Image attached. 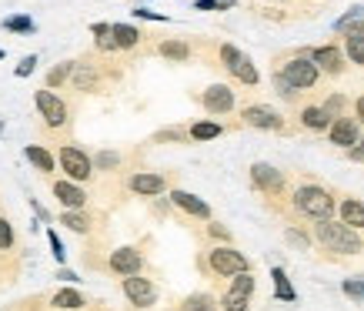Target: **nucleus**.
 <instances>
[{
    "instance_id": "nucleus-1",
    "label": "nucleus",
    "mask_w": 364,
    "mask_h": 311,
    "mask_svg": "<svg viewBox=\"0 0 364 311\" xmlns=\"http://www.w3.org/2000/svg\"><path fill=\"white\" fill-rule=\"evenodd\" d=\"M314 241L325 248V251L331 254H341V258H354V254L364 251V238L361 231H354V228H347V224H341V221H318L314 224Z\"/></svg>"
},
{
    "instance_id": "nucleus-2",
    "label": "nucleus",
    "mask_w": 364,
    "mask_h": 311,
    "mask_svg": "<svg viewBox=\"0 0 364 311\" xmlns=\"http://www.w3.org/2000/svg\"><path fill=\"white\" fill-rule=\"evenodd\" d=\"M291 208L318 224V221H331V214L338 211V201L321 184H298L294 195H291Z\"/></svg>"
},
{
    "instance_id": "nucleus-3",
    "label": "nucleus",
    "mask_w": 364,
    "mask_h": 311,
    "mask_svg": "<svg viewBox=\"0 0 364 311\" xmlns=\"http://www.w3.org/2000/svg\"><path fill=\"white\" fill-rule=\"evenodd\" d=\"M277 74L288 80L298 94H301V91H311V87H318V80H321V71H318V64L311 60V51H298V54H291V57L281 64Z\"/></svg>"
},
{
    "instance_id": "nucleus-4",
    "label": "nucleus",
    "mask_w": 364,
    "mask_h": 311,
    "mask_svg": "<svg viewBox=\"0 0 364 311\" xmlns=\"http://www.w3.org/2000/svg\"><path fill=\"white\" fill-rule=\"evenodd\" d=\"M208 268H211L217 278H237V274L251 272V261L237 251L234 245H217L208 251Z\"/></svg>"
},
{
    "instance_id": "nucleus-5",
    "label": "nucleus",
    "mask_w": 364,
    "mask_h": 311,
    "mask_svg": "<svg viewBox=\"0 0 364 311\" xmlns=\"http://www.w3.org/2000/svg\"><path fill=\"white\" fill-rule=\"evenodd\" d=\"M60 168H64V175H67V181H91V175H94V161L84 154L80 148H74V144H64L60 148Z\"/></svg>"
},
{
    "instance_id": "nucleus-6",
    "label": "nucleus",
    "mask_w": 364,
    "mask_h": 311,
    "mask_svg": "<svg viewBox=\"0 0 364 311\" xmlns=\"http://www.w3.org/2000/svg\"><path fill=\"white\" fill-rule=\"evenodd\" d=\"M251 298H254V274L244 272L230 281V288L221 298V311H248Z\"/></svg>"
},
{
    "instance_id": "nucleus-7",
    "label": "nucleus",
    "mask_w": 364,
    "mask_h": 311,
    "mask_svg": "<svg viewBox=\"0 0 364 311\" xmlns=\"http://www.w3.org/2000/svg\"><path fill=\"white\" fill-rule=\"evenodd\" d=\"M120 292H124V298H127L134 308H151V305H157V288H154L151 278L131 274V278L120 281Z\"/></svg>"
},
{
    "instance_id": "nucleus-8",
    "label": "nucleus",
    "mask_w": 364,
    "mask_h": 311,
    "mask_svg": "<svg viewBox=\"0 0 364 311\" xmlns=\"http://www.w3.org/2000/svg\"><path fill=\"white\" fill-rule=\"evenodd\" d=\"M241 121L248 127H254V131H284V117L277 114L274 107H268V104H248L241 111Z\"/></svg>"
},
{
    "instance_id": "nucleus-9",
    "label": "nucleus",
    "mask_w": 364,
    "mask_h": 311,
    "mask_svg": "<svg viewBox=\"0 0 364 311\" xmlns=\"http://www.w3.org/2000/svg\"><path fill=\"white\" fill-rule=\"evenodd\" d=\"M327 141H331L334 148H341V151H351V148L361 141V124H358V117H351V114L334 117V124H331V131H327Z\"/></svg>"
},
{
    "instance_id": "nucleus-10",
    "label": "nucleus",
    "mask_w": 364,
    "mask_h": 311,
    "mask_svg": "<svg viewBox=\"0 0 364 311\" xmlns=\"http://www.w3.org/2000/svg\"><path fill=\"white\" fill-rule=\"evenodd\" d=\"M251 184H254L261 195H281V191H284V175H281L274 164L257 161V164H251Z\"/></svg>"
},
{
    "instance_id": "nucleus-11",
    "label": "nucleus",
    "mask_w": 364,
    "mask_h": 311,
    "mask_svg": "<svg viewBox=\"0 0 364 311\" xmlns=\"http://www.w3.org/2000/svg\"><path fill=\"white\" fill-rule=\"evenodd\" d=\"M311 60L318 64V71L327 74V78H341L345 74V51L334 47V44H325V47H314L311 51Z\"/></svg>"
},
{
    "instance_id": "nucleus-12",
    "label": "nucleus",
    "mask_w": 364,
    "mask_h": 311,
    "mask_svg": "<svg viewBox=\"0 0 364 311\" xmlns=\"http://www.w3.org/2000/svg\"><path fill=\"white\" fill-rule=\"evenodd\" d=\"M201 104H204V111L214 117H221V114H230L234 111V91H230L228 84H211L204 94H201Z\"/></svg>"
},
{
    "instance_id": "nucleus-13",
    "label": "nucleus",
    "mask_w": 364,
    "mask_h": 311,
    "mask_svg": "<svg viewBox=\"0 0 364 311\" xmlns=\"http://www.w3.org/2000/svg\"><path fill=\"white\" fill-rule=\"evenodd\" d=\"M37 111H40V117L51 124V127H64L67 124V104L54 94V91H37Z\"/></svg>"
},
{
    "instance_id": "nucleus-14",
    "label": "nucleus",
    "mask_w": 364,
    "mask_h": 311,
    "mask_svg": "<svg viewBox=\"0 0 364 311\" xmlns=\"http://www.w3.org/2000/svg\"><path fill=\"white\" fill-rule=\"evenodd\" d=\"M127 188L140 197H157V195H164L171 184H167V177L157 175V171H137V175H131Z\"/></svg>"
},
{
    "instance_id": "nucleus-15",
    "label": "nucleus",
    "mask_w": 364,
    "mask_h": 311,
    "mask_svg": "<svg viewBox=\"0 0 364 311\" xmlns=\"http://www.w3.org/2000/svg\"><path fill=\"white\" fill-rule=\"evenodd\" d=\"M111 272H117L120 278H131V274H140V268H144V258H140V251L137 248H117L114 254H111Z\"/></svg>"
},
{
    "instance_id": "nucleus-16",
    "label": "nucleus",
    "mask_w": 364,
    "mask_h": 311,
    "mask_svg": "<svg viewBox=\"0 0 364 311\" xmlns=\"http://www.w3.org/2000/svg\"><path fill=\"white\" fill-rule=\"evenodd\" d=\"M54 195H57V201L67 208V211H80V208H84V201H87L84 188L74 184V181H54Z\"/></svg>"
},
{
    "instance_id": "nucleus-17",
    "label": "nucleus",
    "mask_w": 364,
    "mask_h": 311,
    "mask_svg": "<svg viewBox=\"0 0 364 311\" xmlns=\"http://www.w3.org/2000/svg\"><path fill=\"white\" fill-rule=\"evenodd\" d=\"M338 221L354 228V231H364V201H358V197L338 201Z\"/></svg>"
},
{
    "instance_id": "nucleus-18",
    "label": "nucleus",
    "mask_w": 364,
    "mask_h": 311,
    "mask_svg": "<svg viewBox=\"0 0 364 311\" xmlns=\"http://www.w3.org/2000/svg\"><path fill=\"white\" fill-rule=\"evenodd\" d=\"M171 201L181 208L184 214H191V217H201V221H211V208L201 201L197 195H191V191H171Z\"/></svg>"
},
{
    "instance_id": "nucleus-19",
    "label": "nucleus",
    "mask_w": 364,
    "mask_h": 311,
    "mask_svg": "<svg viewBox=\"0 0 364 311\" xmlns=\"http://www.w3.org/2000/svg\"><path fill=\"white\" fill-rule=\"evenodd\" d=\"M331 124H334V117L325 111V104H307L301 111V127L304 131H331Z\"/></svg>"
},
{
    "instance_id": "nucleus-20",
    "label": "nucleus",
    "mask_w": 364,
    "mask_h": 311,
    "mask_svg": "<svg viewBox=\"0 0 364 311\" xmlns=\"http://www.w3.org/2000/svg\"><path fill=\"white\" fill-rule=\"evenodd\" d=\"M111 34H114V40H117V51H120V47H124V51H127V47H137L140 37H144L131 24H111Z\"/></svg>"
},
{
    "instance_id": "nucleus-21",
    "label": "nucleus",
    "mask_w": 364,
    "mask_h": 311,
    "mask_svg": "<svg viewBox=\"0 0 364 311\" xmlns=\"http://www.w3.org/2000/svg\"><path fill=\"white\" fill-rule=\"evenodd\" d=\"M188 134H191V141H214V137L224 134V124H217V121H197V124H191L188 127Z\"/></svg>"
},
{
    "instance_id": "nucleus-22",
    "label": "nucleus",
    "mask_w": 364,
    "mask_h": 311,
    "mask_svg": "<svg viewBox=\"0 0 364 311\" xmlns=\"http://www.w3.org/2000/svg\"><path fill=\"white\" fill-rule=\"evenodd\" d=\"M181 311H221V305H217V298L208 292H194L184 298V305H181Z\"/></svg>"
},
{
    "instance_id": "nucleus-23",
    "label": "nucleus",
    "mask_w": 364,
    "mask_h": 311,
    "mask_svg": "<svg viewBox=\"0 0 364 311\" xmlns=\"http://www.w3.org/2000/svg\"><path fill=\"white\" fill-rule=\"evenodd\" d=\"M157 54L167 57V60L184 64V60H191V44H184V40H164V44L157 47Z\"/></svg>"
},
{
    "instance_id": "nucleus-24",
    "label": "nucleus",
    "mask_w": 364,
    "mask_h": 311,
    "mask_svg": "<svg viewBox=\"0 0 364 311\" xmlns=\"http://www.w3.org/2000/svg\"><path fill=\"white\" fill-rule=\"evenodd\" d=\"M271 278H274V294H277L281 301L294 305V301H298V292L291 288V281H288V274H284V268H271Z\"/></svg>"
},
{
    "instance_id": "nucleus-25",
    "label": "nucleus",
    "mask_w": 364,
    "mask_h": 311,
    "mask_svg": "<svg viewBox=\"0 0 364 311\" xmlns=\"http://www.w3.org/2000/svg\"><path fill=\"white\" fill-rule=\"evenodd\" d=\"M345 57L364 67V34H345Z\"/></svg>"
},
{
    "instance_id": "nucleus-26",
    "label": "nucleus",
    "mask_w": 364,
    "mask_h": 311,
    "mask_svg": "<svg viewBox=\"0 0 364 311\" xmlns=\"http://www.w3.org/2000/svg\"><path fill=\"white\" fill-rule=\"evenodd\" d=\"M24 154H27V161H30V164H34L37 171H44V175H51V171H54V157L47 154V151H44L40 144H30V148H27Z\"/></svg>"
},
{
    "instance_id": "nucleus-27",
    "label": "nucleus",
    "mask_w": 364,
    "mask_h": 311,
    "mask_svg": "<svg viewBox=\"0 0 364 311\" xmlns=\"http://www.w3.org/2000/svg\"><path fill=\"white\" fill-rule=\"evenodd\" d=\"M54 308H64V311H77V308H84V294L74 292V288H64V292L54 294Z\"/></svg>"
},
{
    "instance_id": "nucleus-28",
    "label": "nucleus",
    "mask_w": 364,
    "mask_h": 311,
    "mask_svg": "<svg viewBox=\"0 0 364 311\" xmlns=\"http://www.w3.org/2000/svg\"><path fill=\"white\" fill-rule=\"evenodd\" d=\"M60 224H67V228L77 231V234L91 231V217H87V214H80V211H64V214H60Z\"/></svg>"
},
{
    "instance_id": "nucleus-29",
    "label": "nucleus",
    "mask_w": 364,
    "mask_h": 311,
    "mask_svg": "<svg viewBox=\"0 0 364 311\" xmlns=\"http://www.w3.org/2000/svg\"><path fill=\"white\" fill-rule=\"evenodd\" d=\"M217 57H221V67H228L230 74H234V67L244 60V54L234 47V44H221V51H217Z\"/></svg>"
},
{
    "instance_id": "nucleus-30",
    "label": "nucleus",
    "mask_w": 364,
    "mask_h": 311,
    "mask_svg": "<svg viewBox=\"0 0 364 311\" xmlns=\"http://www.w3.org/2000/svg\"><path fill=\"white\" fill-rule=\"evenodd\" d=\"M234 78L241 80V84H248V87H254V84H257V71H254V64H251V57L248 54H244V60H241V64H237V67H234Z\"/></svg>"
},
{
    "instance_id": "nucleus-31",
    "label": "nucleus",
    "mask_w": 364,
    "mask_h": 311,
    "mask_svg": "<svg viewBox=\"0 0 364 311\" xmlns=\"http://www.w3.org/2000/svg\"><path fill=\"white\" fill-rule=\"evenodd\" d=\"M74 84H77V87H80V91H91V87H94V84H97V74H94V71H91V67H84V64H77V67H74Z\"/></svg>"
},
{
    "instance_id": "nucleus-32",
    "label": "nucleus",
    "mask_w": 364,
    "mask_h": 311,
    "mask_svg": "<svg viewBox=\"0 0 364 311\" xmlns=\"http://www.w3.org/2000/svg\"><path fill=\"white\" fill-rule=\"evenodd\" d=\"M284 238H288V245L301 248V251H307V248H311V241H314V234L301 231V228H288V231H284Z\"/></svg>"
},
{
    "instance_id": "nucleus-33",
    "label": "nucleus",
    "mask_w": 364,
    "mask_h": 311,
    "mask_svg": "<svg viewBox=\"0 0 364 311\" xmlns=\"http://www.w3.org/2000/svg\"><path fill=\"white\" fill-rule=\"evenodd\" d=\"M341 292H345L351 301H364V278H345V281H341Z\"/></svg>"
},
{
    "instance_id": "nucleus-34",
    "label": "nucleus",
    "mask_w": 364,
    "mask_h": 311,
    "mask_svg": "<svg viewBox=\"0 0 364 311\" xmlns=\"http://www.w3.org/2000/svg\"><path fill=\"white\" fill-rule=\"evenodd\" d=\"M345 107H347L345 94H331V98H325V111L331 117H341V114H345Z\"/></svg>"
},
{
    "instance_id": "nucleus-35",
    "label": "nucleus",
    "mask_w": 364,
    "mask_h": 311,
    "mask_svg": "<svg viewBox=\"0 0 364 311\" xmlns=\"http://www.w3.org/2000/svg\"><path fill=\"white\" fill-rule=\"evenodd\" d=\"M117 164H120V154H117V151H100V154L94 157V168H100V171H111Z\"/></svg>"
},
{
    "instance_id": "nucleus-36",
    "label": "nucleus",
    "mask_w": 364,
    "mask_h": 311,
    "mask_svg": "<svg viewBox=\"0 0 364 311\" xmlns=\"http://www.w3.org/2000/svg\"><path fill=\"white\" fill-rule=\"evenodd\" d=\"M3 27H7V30H17V34H30V30H34V20L30 17H7Z\"/></svg>"
},
{
    "instance_id": "nucleus-37",
    "label": "nucleus",
    "mask_w": 364,
    "mask_h": 311,
    "mask_svg": "<svg viewBox=\"0 0 364 311\" xmlns=\"http://www.w3.org/2000/svg\"><path fill=\"white\" fill-rule=\"evenodd\" d=\"M74 67H77V64H60V67H54V71L47 74V84H51V87H57L60 80H67L71 74H74Z\"/></svg>"
},
{
    "instance_id": "nucleus-38",
    "label": "nucleus",
    "mask_w": 364,
    "mask_h": 311,
    "mask_svg": "<svg viewBox=\"0 0 364 311\" xmlns=\"http://www.w3.org/2000/svg\"><path fill=\"white\" fill-rule=\"evenodd\" d=\"M271 84L277 87V94H281V98H284V100H294V98H298V91H294V87H291V84H288V80H284V78H281L277 71L271 74Z\"/></svg>"
},
{
    "instance_id": "nucleus-39",
    "label": "nucleus",
    "mask_w": 364,
    "mask_h": 311,
    "mask_svg": "<svg viewBox=\"0 0 364 311\" xmlns=\"http://www.w3.org/2000/svg\"><path fill=\"white\" fill-rule=\"evenodd\" d=\"M154 141H181V144H184V141H191V134H188L184 127H167V131H157Z\"/></svg>"
},
{
    "instance_id": "nucleus-40",
    "label": "nucleus",
    "mask_w": 364,
    "mask_h": 311,
    "mask_svg": "<svg viewBox=\"0 0 364 311\" xmlns=\"http://www.w3.org/2000/svg\"><path fill=\"white\" fill-rule=\"evenodd\" d=\"M10 245H14V228H10V221H7V217H0V248L7 251Z\"/></svg>"
},
{
    "instance_id": "nucleus-41",
    "label": "nucleus",
    "mask_w": 364,
    "mask_h": 311,
    "mask_svg": "<svg viewBox=\"0 0 364 311\" xmlns=\"http://www.w3.org/2000/svg\"><path fill=\"white\" fill-rule=\"evenodd\" d=\"M208 234H211L214 241H224V245H230V231H228V228H221L217 221H214V224H208Z\"/></svg>"
},
{
    "instance_id": "nucleus-42",
    "label": "nucleus",
    "mask_w": 364,
    "mask_h": 311,
    "mask_svg": "<svg viewBox=\"0 0 364 311\" xmlns=\"http://www.w3.org/2000/svg\"><path fill=\"white\" fill-rule=\"evenodd\" d=\"M197 10H228V0H197Z\"/></svg>"
},
{
    "instance_id": "nucleus-43",
    "label": "nucleus",
    "mask_w": 364,
    "mask_h": 311,
    "mask_svg": "<svg viewBox=\"0 0 364 311\" xmlns=\"http://www.w3.org/2000/svg\"><path fill=\"white\" fill-rule=\"evenodd\" d=\"M47 238H51V248H54V258H57V261H64V245H60L57 231H51Z\"/></svg>"
},
{
    "instance_id": "nucleus-44",
    "label": "nucleus",
    "mask_w": 364,
    "mask_h": 311,
    "mask_svg": "<svg viewBox=\"0 0 364 311\" xmlns=\"http://www.w3.org/2000/svg\"><path fill=\"white\" fill-rule=\"evenodd\" d=\"M34 64H37V57H24V60H20V67H17V78H27V74L34 71Z\"/></svg>"
},
{
    "instance_id": "nucleus-45",
    "label": "nucleus",
    "mask_w": 364,
    "mask_h": 311,
    "mask_svg": "<svg viewBox=\"0 0 364 311\" xmlns=\"http://www.w3.org/2000/svg\"><path fill=\"white\" fill-rule=\"evenodd\" d=\"M97 47H100V51H117L114 34H104V37H97Z\"/></svg>"
},
{
    "instance_id": "nucleus-46",
    "label": "nucleus",
    "mask_w": 364,
    "mask_h": 311,
    "mask_svg": "<svg viewBox=\"0 0 364 311\" xmlns=\"http://www.w3.org/2000/svg\"><path fill=\"white\" fill-rule=\"evenodd\" d=\"M347 157H351V161H361V164H364V134H361V141H358L351 151H347Z\"/></svg>"
},
{
    "instance_id": "nucleus-47",
    "label": "nucleus",
    "mask_w": 364,
    "mask_h": 311,
    "mask_svg": "<svg viewBox=\"0 0 364 311\" xmlns=\"http://www.w3.org/2000/svg\"><path fill=\"white\" fill-rule=\"evenodd\" d=\"M354 117H358V124H364V94L354 98Z\"/></svg>"
},
{
    "instance_id": "nucleus-48",
    "label": "nucleus",
    "mask_w": 364,
    "mask_h": 311,
    "mask_svg": "<svg viewBox=\"0 0 364 311\" xmlns=\"http://www.w3.org/2000/svg\"><path fill=\"white\" fill-rule=\"evenodd\" d=\"M137 17H144V20H164L161 17V14H154V10H144V7H140V10H134Z\"/></svg>"
},
{
    "instance_id": "nucleus-49",
    "label": "nucleus",
    "mask_w": 364,
    "mask_h": 311,
    "mask_svg": "<svg viewBox=\"0 0 364 311\" xmlns=\"http://www.w3.org/2000/svg\"><path fill=\"white\" fill-rule=\"evenodd\" d=\"M94 34H97V37H104V34H111V24H94Z\"/></svg>"
},
{
    "instance_id": "nucleus-50",
    "label": "nucleus",
    "mask_w": 364,
    "mask_h": 311,
    "mask_svg": "<svg viewBox=\"0 0 364 311\" xmlns=\"http://www.w3.org/2000/svg\"><path fill=\"white\" fill-rule=\"evenodd\" d=\"M0 57H3V51H0Z\"/></svg>"
}]
</instances>
